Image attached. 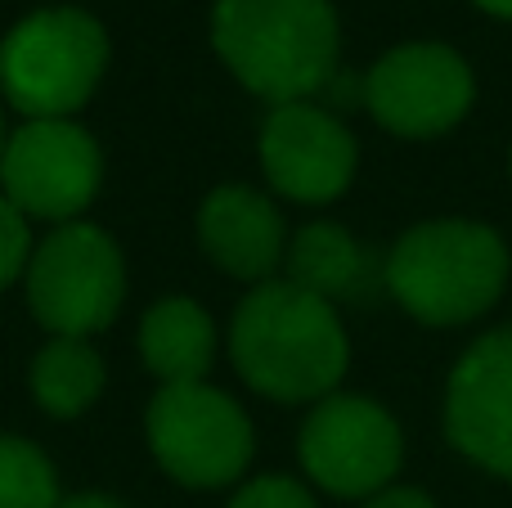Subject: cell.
Returning <instances> with one entry per match:
<instances>
[{
    "label": "cell",
    "instance_id": "ffe728a7",
    "mask_svg": "<svg viewBox=\"0 0 512 508\" xmlns=\"http://www.w3.org/2000/svg\"><path fill=\"white\" fill-rule=\"evenodd\" d=\"M59 508H122L113 500V495H72V500H63Z\"/></svg>",
    "mask_w": 512,
    "mask_h": 508
},
{
    "label": "cell",
    "instance_id": "2e32d148",
    "mask_svg": "<svg viewBox=\"0 0 512 508\" xmlns=\"http://www.w3.org/2000/svg\"><path fill=\"white\" fill-rule=\"evenodd\" d=\"M0 508H59L50 459L18 437H0Z\"/></svg>",
    "mask_w": 512,
    "mask_h": 508
},
{
    "label": "cell",
    "instance_id": "7a4b0ae2",
    "mask_svg": "<svg viewBox=\"0 0 512 508\" xmlns=\"http://www.w3.org/2000/svg\"><path fill=\"white\" fill-rule=\"evenodd\" d=\"M212 41L230 72L274 104H301L337 59L328 0H216Z\"/></svg>",
    "mask_w": 512,
    "mask_h": 508
},
{
    "label": "cell",
    "instance_id": "ba28073f",
    "mask_svg": "<svg viewBox=\"0 0 512 508\" xmlns=\"http://www.w3.org/2000/svg\"><path fill=\"white\" fill-rule=\"evenodd\" d=\"M301 464L333 495H373L400 468V428L364 396H328L301 428Z\"/></svg>",
    "mask_w": 512,
    "mask_h": 508
},
{
    "label": "cell",
    "instance_id": "d6986e66",
    "mask_svg": "<svg viewBox=\"0 0 512 508\" xmlns=\"http://www.w3.org/2000/svg\"><path fill=\"white\" fill-rule=\"evenodd\" d=\"M364 508H436V504L427 500L423 491H387V495H378V500H369Z\"/></svg>",
    "mask_w": 512,
    "mask_h": 508
},
{
    "label": "cell",
    "instance_id": "ac0fdd59",
    "mask_svg": "<svg viewBox=\"0 0 512 508\" xmlns=\"http://www.w3.org/2000/svg\"><path fill=\"white\" fill-rule=\"evenodd\" d=\"M230 508H315V504H310V495L301 491L297 482H288V477H261V482H252Z\"/></svg>",
    "mask_w": 512,
    "mask_h": 508
},
{
    "label": "cell",
    "instance_id": "5b68a950",
    "mask_svg": "<svg viewBox=\"0 0 512 508\" xmlns=\"http://www.w3.org/2000/svg\"><path fill=\"white\" fill-rule=\"evenodd\" d=\"M149 441L158 464L185 486H225L248 468V414L203 383H171L149 405Z\"/></svg>",
    "mask_w": 512,
    "mask_h": 508
},
{
    "label": "cell",
    "instance_id": "e0dca14e",
    "mask_svg": "<svg viewBox=\"0 0 512 508\" xmlns=\"http://www.w3.org/2000/svg\"><path fill=\"white\" fill-rule=\"evenodd\" d=\"M27 248H32V239H27L23 212H18L9 198H0V288H5L9 279L23 270Z\"/></svg>",
    "mask_w": 512,
    "mask_h": 508
},
{
    "label": "cell",
    "instance_id": "3957f363",
    "mask_svg": "<svg viewBox=\"0 0 512 508\" xmlns=\"http://www.w3.org/2000/svg\"><path fill=\"white\" fill-rule=\"evenodd\" d=\"M504 279V243L495 230L472 221L418 225L387 257V288L423 324H463L490 311Z\"/></svg>",
    "mask_w": 512,
    "mask_h": 508
},
{
    "label": "cell",
    "instance_id": "9a60e30c",
    "mask_svg": "<svg viewBox=\"0 0 512 508\" xmlns=\"http://www.w3.org/2000/svg\"><path fill=\"white\" fill-rule=\"evenodd\" d=\"M104 387V365L81 338H59L36 356L32 365V392L59 419L81 414Z\"/></svg>",
    "mask_w": 512,
    "mask_h": 508
},
{
    "label": "cell",
    "instance_id": "52a82bcc",
    "mask_svg": "<svg viewBox=\"0 0 512 508\" xmlns=\"http://www.w3.org/2000/svg\"><path fill=\"white\" fill-rule=\"evenodd\" d=\"M0 176H5V198L23 216L63 221L95 198L99 149L81 126L63 117H41L5 144Z\"/></svg>",
    "mask_w": 512,
    "mask_h": 508
},
{
    "label": "cell",
    "instance_id": "5bb4252c",
    "mask_svg": "<svg viewBox=\"0 0 512 508\" xmlns=\"http://www.w3.org/2000/svg\"><path fill=\"white\" fill-rule=\"evenodd\" d=\"M292 279L288 284L306 288V293L324 297H360L373 284V266L364 257V248L337 225H306V230L292 239Z\"/></svg>",
    "mask_w": 512,
    "mask_h": 508
},
{
    "label": "cell",
    "instance_id": "6da1fadb",
    "mask_svg": "<svg viewBox=\"0 0 512 508\" xmlns=\"http://www.w3.org/2000/svg\"><path fill=\"white\" fill-rule=\"evenodd\" d=\"M234 365L261 396L310 401L346 374V338L333 306L297 284H261L234 315Z\"/></svg>",
    "mask_w": 512,
    "mask_h": 508
},
{
    "label": "cell",
    "instance_id": "8992f818",
    "mask_svg": "<svg viewBox=\"0 0 512 508\" xmlns=\"http://www.w3.org/2000/svg\"><path fill=\"white\" fill-rule=\"evenodd\" d=\"M27 302L59 338L104 329L122 306V257L95 225H63L41 243L27 270Z\"/></svg>",
    "mask_w": 512,
    "mask_h": 508
},
{
    "label": "cell",
    "instance_id": "8fae6325",
    "mask_svg": "<svg viewBox=\"0 0 512 508\" xmlns=\"http://www.w3.org/2000/svg\"><path fill=\"white\" fill-rule=\"evenodd\" d=\"M261 162L279 194L328 203L355 176V140L319 108L279 104L261 131Z\"/></svg>",
    "mask_w": 512,
    "mask_h": 508
},
{
    "label": "cell",
    "instance_id": "277c9868",
    "mask_svg": "<svg viewBox=\"0 0 512 508\" xmlns=\"http://www.w3.org/2000/svg\"><path fill=\"white\" fill-rule=\"evenodd\" d=\"M108 63V36L81 9H45L18 23L0 45V81L27 117H63L81 108Z\"/></svg>",
    "mask_w": 512,
    "mask_h": 508
},
{
    "label": "cell",
    "instance_id": "4fadbf2b",
    "mask_svg": "<svg viewBox=\"0 0 512 508\" xmlns=\"http://www.w3.org/2000/svg\"><path fill=\"white\" fill-rule=\"evenodd\" d=\"M140 351H144V365L158 378H167V387L198 383L207 374V365H212L216 329L203 306L185 302V297H171V302H158L144 315Z\"/></svg>",
    "mask_w": 512,
    "mask_h": 508
},
{
    "label": "cell",
    "instance_id": "9c48e42d",
    "mask_svg": "<svg viewBox=\"0 0 512 508\" xmlns=\"http://www.w3.org/2000/svg\"><path fill=\"white\" fill-rule=\"evenodd\" d=\"M364 95L387 131L423 140L450 131L468 113L472 72L445 45H400L369 72Z\"/></svg>",
    "mask_w": 512,
    "mask_h": 508
},
{
    "label": "cell",
    "instance_id": "7c38bea8",
    "mask_svg": "<svg viewBox=\"0 0 512 508\" xmlns=\"http://www.w3.org/2000/svg\"><path fill=\"white\" fill-rule=\"evenodd\" d=\"M203 248L239 279H265L283 257V221L261 194L243 185L216 189L198 216Z\"/></svg>",
    "mask_w": 512,
    "mask_h": 508
},
{
    "label": "cell",
    "instance_id": "30bf717a",
    "mask_svg": "<svg viewBox=\"0 0 512 508\" xmlns=\"http://www.w3.org/2000/svg\"><path fill=\"white\" fill-rule=\"evenodd\" d=\"M445 432L481 468L512 477V329L481 338L459 360L445 396Z\"/></svg>",
    "mask_w": 512,
    "mask_h": 508
},
{
    "label": "cell",
    "instance_id": "44dd1931",
    "mask_svg": "<svg viewBox=\"0 0 512 508\" xmlns=\"http://www.w3.org/2000/svg\"><path fill=\"white\" fill-rule=\"evenodd\" d=\"M481 9H490V14H499V18H512V0H477Z\"/></svg>",
    "mask_w": 512,
    "mask_h": 508
},
{
    "label": "cell",
    "instance_id": "7402d4cb",
    "mask_svg": "<svg viewBox=\"0 0 512 508\" xmlns=\"http://www.w3.org/2000/svg\"><path fill=\"white\" fill-rule=\"evenodd\" d=\"M0 153H5V144H0Z\"/></svg>",
    "mask_w": 512,
    "mask_h": 508
}]
</instances>
